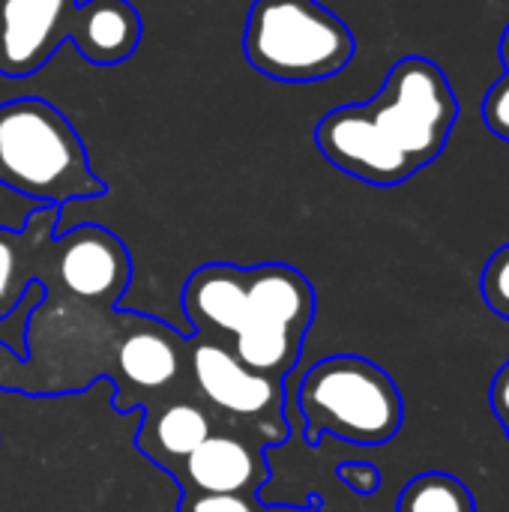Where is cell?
Returning a JSON list of instances; mask_svg holds the SVG:
<instances>
[{"instance_id":"obj_10","label":"cell","mask_w":509,"mask_h":512,"mask_svg":"<svg viewBox=\"0 0 509 512\" xmlns=\"http://www.w3.org/2000/svg\"><path fill=\"white\" fill-rule=\"evenodd\" d=\"M60 207H36L21 228L0 225V318L18 309L33 282H42Z\"/></svg>"},{"instance_id":"obj_9","label":"cell","mask_w":509,"mask_h":512,"mask_svg":"<svg viewBox=\"0 0 509 512\" xmlns=\"http://www.w3.org/2000/svg\"><path fill=\"white\" fill-rule=\"evenodd\" d=\"M183 492L204 495H255L270 480L261 444L240 435H210L171 474Z\"/></svg>"},{"instance_id":"obj_14","label":"cell","mask_w":509,"mask_h":512,"mask_svg":"<svg viewBox=\"0 0 509 512\" xmlns=\"http://www.w3.org/2000/svg\"><path fill=\"white\" fill-rule=\"evenodd\" d=\"M480 291L486 306L509 321V243L495 249V255L486 261L483 276H480Z\"/></svg>"},{"instance_id":"obj_2","label":"cell","mask_w":509,"mask_h":512,"mask_svg":"<svg viewBox=\"0 0 509 512\" xmlns=\"http://www.w3.org/2000/svg\"><path fill=\"white\" fill-rule=\"evenodd\" d=\"M141 36V12L129 0H0V75H36L63 42L93 66H120Z\"/></svg>"},{"instance_id":"obj_4","label":"cell","mask_w":509,"mask_h":512,"mask_svg":"<svg viewBox=\"0 0 509 512\" xmlns=\"http://www.w3.org/2000/svg\"><path fill=\"white\" fill-rule=\"evenodd\" d=\"M297 408L309 447H318L324 435L354 447H384L405 423L396 381L360 354L318 360L297 387Z\"/></svg>"},{"instance_id":"obj_17","label":"cell","mask_w":509,"mask_h":512,"mask_svg":"<svg viewBox=\"0 0 509 512\" xmlns=\"http://www.w3.org/2000/svg\"><path fill=\"white\" fill-rule=\"evenodd\" d=\"M336 477H339L354 495H363V498L375 495V492L381 489V483H384V474H381L375 465H369V462H342V465L336 468Z\"/></svg>"},{"instance_id":"obj_20","label":"cell","mask_w":509,"mask_h":512,"mask_svg":"<svg viewBox=\"0 0 509 512\" xmlns=\"http://www.w3.org/2000/svg\"><path fill=\"white\" fill-rule=\"evenodd\" d=\"M501 60H504V66H507L509 72V24L507 30H504V36H501Z\"/></svg>"},{"instance_id":"obj_12","label":"cell","mask_w":509,"mask_h":512,"mask_svg":"<svg viewBox=\"0 0 509 512\" xmlns=\"http://www.w3.org/2000/svg\"><path fill=\"white\" fill-rule=\"evenodd\" d=\"M213 435L210 414L186 399L162 402L159 408H144L141 429L135 435V447L156 462L162 471L174 474L186 456Z\"/></svg>"},{"instance_id":"obj_19","label":"cell","mask_w":509,"mask_h":512,"mask_svg":"<svg viewBox=\"0 0 509 512\" xmlns=\"http://www.w3.org/2000/svg\"><path fill=\"white\" fill-rule=\"evenodd\" d=\"M261 512H324V510H321V498H318V495H309V501H306V504H300V507L279 504V507H264Z\"/></svg>"},{"instance_id":"obj_6","label":"cell","mask_w":509,"mask_h":512,"mask_svg":"<svg viewBox=\"0 0 509 512\" xmlns=\"http://www.w3.org/2000/svg\"><path fill=\"white\" fill-rule=\"evenodd\" d=\"M315 321V288L291 264L246 267L243 321L234 333V357L267 378L285 381L300 363Z\"/></svg>"},{"instance_id":"obj_18","label":"cell","mask_w":509,"mask_h":512,"mask_svg":"<svg viewBox=\"0 0 509 512\" xmlns=\"http://www.w3.org/2000/svg\"><path fill=\"white\" fill-rule=\"evenodd\" d=\"M489 405L501 423V429L507 432L509 438V360L498 369L495 381H492V390H489Z\"/></svg>"},{"instance_id":"obj_3","label":"cell","mask_w":509,"mask_h":512,"mask_svg":"<svg viewBox=\"0 0 509 512\" xmlns=\"http://www.w3.org/2000/svg\"><path fill=\"white\" fill-rule=\"evenodd\" d=\"M0 186L39 207H66L108 192L90 168L78 129L39 96L0 102Z\"/></svg>"},{"instance_id":"obj_8","label":"cell","mask_w":509,"mask_h":512,"mask_svg":"<svg viewBox=\"0 0 509 512\" xmlns=\"http://www.w3.org/2000/svg\"><path fill=\"white\" fill-rule=\"evenodd\" d=\"M189 369L198 393L219 414L240 420L261 447H276L288 438L285 381L252 372L225 345L204 336L192 345Z\"/></svg>"},{"instance_id":"obj_1","label":"cell","mask_w":509,"mask_h":512,"mask_svg":"<svg viewBox=\"0 0 509 512\" xmlns=\"http://www.w3.org/2000/svg\"><path fill=\"white\" fill-rule=\"evenodd\" d=\"M456 120L459 96L447 72L408 54L390 66L372 99L327 111L315 126V147L342 174L390 189L444 153Z\"/></svg>"},{"instance_id":"obj_5","label":"cell","mask_w":509,"mask_h":512,"mask_svg":"<svg viewBox=\"0 0 509 512\" xmlns=\"http://www.w3.org/2000/svg\"><path fill=\"white\" fill-rule=\"evenodd\" d=\"M243 54L270 81L312 84L348 69L357 36L318 0H255L243 24Z\"/></svg>"},{"instance_id":"obj_16","label":"cell","mask_w":509,"mask_h":512,"mask_svg":"<svg viewBox=\"0 0 509 512\" xmlns=\"http://www.w3.org/2000/svg\"><path fill=\"white\" fill-rule=\"evenodd\" d=\"M483 123L492 135L509 141V72H504L483 99Z\"/></svg>"},{"instance_id":"obj_15","label":"cell","mask_w":509,"mask_h":512,"mask_svg":"<svg viewBox=\"0 0 509 512\" xmlns=\"http://www.w3.org/2000/svg\"><path fill=\"white\" fill-rule=\"evenodd\" d=\"M255 495H204V492H183L177 512H261Z\"/></svg>"},{"instance_id":"obj_13","label":"cell","mask_w":509,"mask_h":512,"mask_svg":"<svg viewBox=\"0 0 509 512\" xmlns=\"http://www.w3.org/2000/svg\"><path fill=\"white\" fill-rule=\"evenodd\" d=\"M396 512H477V501L459 477L429 471L402 489Z\"/></svg>"},{"instance_id":"obj_11","label":"cell","mask_w":509,"mask_h":512,"mask_svg":"<svg viewBox=\"0 0 509 512\" xmlns=\"http://www.w3.org/2000/svg\"><path fill=\"white\" fill-rule=\"evenodd\" d=\"M183 339H177L168 327L135 318V327L120 333L117 339V369L114 378L138 393H159L174 384L183 372Z\"/></svg>"},{"instance_id":"obj_7","label":"cell","mask_w":509,"mask_h":512,"mask_svg":"<svg viewBox=\"0 0 509 512\" xmlns=\"http://www.w3.org/2000/svg\"><path fill=\"white\" fill-rule=\"evenodd\" d=\"M132 282L126 243L102 225H78L54 234L42 288L45 297H69L78 306L114 309Z\"/></svg>"}]
</instances>
